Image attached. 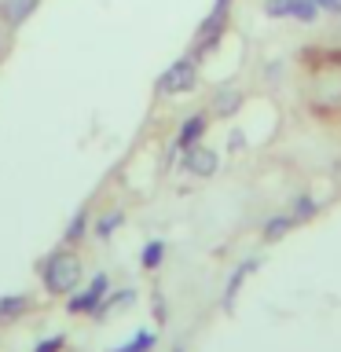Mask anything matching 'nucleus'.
Here are the masks:
<instances>
[{
  "label": "nucleus",
  "mask_w": 341,
  "mask_h": 352,
  "mask_svg": "<svg viewBox=\"0 0 341 352\" xmlns=\"http://www.w3.org/2000/svg\"><path fill=\"white\" fill-rule=\"evenodd\" d=\"M41 283L48 294H70L74 286L81 283V261H77L70 250L52 253V257L41 264Z\"/></svg>",
  "instance_id": "nucleus-1"
},
{
  "label": "nucleus",
  "mask_w": 341,
  "mask_h": 352,
  "mask_svg": "<svg viewBox=\"0 0 341 352\" xmlns=\"http://www.w3.org/2000/svg\"><path fill=\"white\" fill-rule=\"evenodd\" d=\"M198 85V70H195V59H176L169 70L158 77V92L162 96H173V92H191Z\"/></svg>",
  "instance_id": "nucleus-2"
},
{
  "label": "nucleus",
  "mask_w": 341,
  "mask_h": 352,
  "mask_svg": "<svg viewBox=\"0 0 341 352\" xmlns=\"http://www.w3.org/2000/svg\"><path fill=\"white\" fill-rule=\"evenodd\" d=\"M228 8H231V0H217L213 11H209V19L198 26V52H213L217 48V41L224 37V22H228Z\"/></svg>",
  "instance_id": "nucleus-3"
},
{
  "label": "nucleus",
  "mask_w": 341,
  "mask_h": 352,
  "mask_svg": "<svg viewBox=\"0 0 341 352\" xmlns=\"http://www.w3.org/2000/svg\"><path fill=\"white\" fill-rule=\"evenodd\" d=\"M217 165H220V158H217L213 147H202V143H195V147L184 151V169L191 173V176H213Z\"/></svg>",
  "instance_id": "nucleus-4"
},
{
  "label": "nucleus",
  "mask_w": 341,
  "mask_h": 352,
  "mask_svg": "<svg viewBox=\"0 0 341 352\" xmlns=\"http://www.w3.org/2000/svg\"><path fill=\"white\" fill-rule=\"evenodd\" d=\"M107 286H110L107 275H92V283H88L81 294H74L70 301H66V308H70V312H96V305L103 301Z\"/></svg>",
  "instance_id": "nucleus-5"
},
{
  "label": "nucleus",
  "mask_w": 341,
  "mask_h": 352,
  "mask_svg": "<svg viewBox=\"0 0 341 352\" xmlns=\"http://www.w3.org/2000/svg\"><path fill=\"white\" fill-rule=\"evenodd\" d=\"M264 11H268L272 19H283V15H290V19L312 22L319 8L312 4V0H268V4H264Z\"/></svg>",
  "instance_id": "nucleus-6"
},
{
  "label": "nucleus",
  "mask_w": 341,
  "mask_h": 352,
  "mask_svg": "<svg viewBox=\"0 0 341 352\" xmlns=\"http://www.w3.org/2000/svg\"><path fill=\"white\" fill-rule=\"evenodd\" d=\"M206 125H209L206 114H191V118H187L184 125H180V132H176V147H184V151H187V147H195V143H202Z\"/></svg>",
  "instance_id": "nucleus-7"
},
{
  "label": "nucleus",
  "mask_w": 341,
  "mask_h": 352,
  "mask_svg": "<svg viewBox=\"0 0 341 352\" xmlns=\"http://www.w3.org/2000/svg\"><path fill=\"white\" fill-rule=\"evenodd\" d=\"M41 0H0V15H4L8 26H22L33 11H37Z\"/></svg>",
  "instance_id": "nucleus-8"
},
{
  "label": "nucleus",
  "mask_w": 341,
  "mask_h": 352,
  "mask_svg": "<svg viewBox=\"0 0 341 352\" xmlns=\"http://www.w3.org/2000/svg\"><path fill=\"white\" fill-rule=\"evenodd\" d=\"M33 308V301L26 294H8V297H0V323H11V319H19V316H26Z\"/></svg>",
  "instance_id": "nucleus-9"
},
{
  "label": "nucleus",
  "mask_w": 341,
  "mask_h": 352,
  "mask_svg": "<svg viewBox=\"0 0 341 352\" xmlns=\"http://www.w3.org/2000/svg\"><path fill=\"white\" fill-rule=\"evenodd\" d=\"M253 268H257V261H242L239 268H235V275H231V279H228V286H224V308H231V305H235V294L242 290V283H246L250 275H253Z\"/></svg>",
  "instance_id": "nucleus-10"
},
{
  "label": "nucleus",
  "mask_w": 341,
  "mask_h": 352,
  "mask_svg": "<svg viewBox=\"0 0 341 352\" xmlns=\"http://www.w3.org/2000/svg\"><path fill=\"white\" fill-rule=\"evenodd\" d=\"M132 301H136V294H132V290H121L118 297H114V294H103V301L96 305V312H92V316H96V319H103L107 312H114V308H125V305H132Z\"/></svg>",
  "instance_id": "nucleus-11"
},
{
  "label": "nucleus",
  "mask_w": 341,
  "mask_h": 352,
  "mask_svg": "<svg viewBox=\"0 0 341 352\" xmlns=\"http://www.w3.org/2000/svg\"><path fill=\"white\" fill-rule=\"evenodd\" d=\"M162 257H165V242L162 239H154V242H147V246H143V253H140V264L147 272H154L162 264Z\"/></svg>",
  "instance_id": "nucleus-12"
},
{
  "label": "nucleus",
  "mask_w": 341,
  "mask_h": 352,
  "mask_svg": "<svg viewBox=\"0 0 341 352\" xmlns=\"http://www.w3.org/2000/svg\"><path fill=\"white\" fill-rule=\"evenodd\" d=\"M294 224H297V220H294L290 213H286V217H272L268 224H264V239H268V242H279V239H283Z\"/></svg>",
  "instance_id": "nucleus-13"
},
{
  "label": "nucleus",
  "mask_w": 341,
  "mask_h": 352,
  "mask_svg": "<svg viewBox=\"0 0 341 352\" xmlns=\"http://www.w3.org/2000/svg\"><path fill=\"white\" fill-rule=\"evenodd\" d=\"M85 231H88V209H77V213L70 217V224H66V242H81L85 239Z\"/></svg>",
  "instance_id": "nucleus-14"
},
{
  "label": "nucleus",
  "mask_w": 341,
  "mask_h": 352,
  "mask_svg": "<svg viewBox=\"0 0 341 352\" xmlns=\"http://www.w3.org/2000/svg\"><path fill=\"white\" fill-rule=\"evenodd\" d=\"M154 345H158V338H154L151 330H140V334L132 338L129 345H121V349H114V352H151Z\"/></svg>",
  "instance_id": "nucleus-15"
},
{
  "label": "nucleus",
  "mask_w": 341,
  "mask_h": 352,
  "mask_svg": "<svg viewBox=\"0 0 341 352\" xmlns=\"http://www.w3.org/2000/svg\"><path fill=\"white\" fill-rule=\"evenodd\" d=\"M118 224H121V213H103L96 220V239H110Z\"/></svg>",
  "instance_id": "nucleus-16"
},
{
  "label": "nucleus",
  "mask_w": 341,
  "mask_h": 352,
  "mask_svg": "<svg viewBox=\"0 0 341 352\" xmlns=\"http://www.w3.org/2000/svg\"><path fill=\"white\" fill-rule=\"evenodd\" d=\"M316 202H312V198H308V195H301V198H297V202H294V220H308V217H316Z\"/></svg>",
  "instance_id": "nucleus-17"
},
{
  "label": "nucleus",
  "mask_w": 341,
  "mask_h": 352,
  "mask_svg": "<svg viewBox=\"0 0 341 352\" xmlns=\"http://www.w3.org/2000/svg\"><path fill=\"white\" fill-rule=\"evenodd\" d=\"M239 107V96L235 92H220L217 96V110H235Z\"/></svg>",
  "instance_id": "nucleus-18"
},
{
  "label": "nucleus",
  "mask_w": 341,
  "mask_h": 352,
  "mask_svg": "<svg viewBox=\"0 0 341 352\" xmlns=\"http://www.w3.org/2000/svg\"><path fill=\"white\" fill-rule=\"evenodd\" d=\"M59 349H63V338H44L33 352H59Z\"/></svg>",
  "instance_id": "nucleus-19"
},
{
  "label": "nucleus",
  "mask_w": 341,
  "mask_h": 352,
  "mask_svg": "<svg viewBox=\"0 0 341 352\" xmlns=\"http://www.w3.org/2000/svg\"><path fill=\"white\" fill-rule=\"evenodd\" d=\"M312 4L319 11H334V15H341V0H312Z\"/></svg>",
  "instance_id": "nucleus-20"
},
{
  "label": "nucleus",
  "mask_w": 341,
  "mask_h": 352,
  "mask_svg": "<svg viewBox=\"0 0 341 352\" xmlns=\"http://www.w3.org/2000/svg\"><path fill=\"white\" fill-rule=\"evenodd\" d=\"M176 352H184V349H176Z\"/></svg>",
  "instance_id": "nucleus-21"
}]
</instances>
